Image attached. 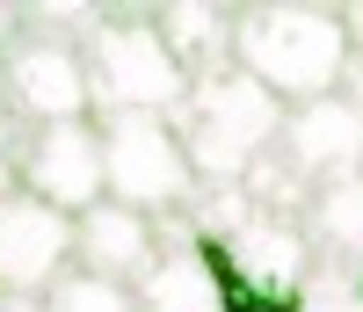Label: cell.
<instances>
[{
	"mask_svg": "<svg viewBox=\"0 0 363 312\" xmlns=\"http://www.w3.org/2000/svg\"><path fill=\"white\" fill-rule=\"evenodd\" d=\"M284 116L291 109L269 95L262 80L225 66V73L189 80V95H182V109L167 123H174V138H182V152H189V167H196L203 189H240V182L277 152Z\"/></svg>",
	"mask_w": 363,
	"mask_h": 312,
	"instance_id": "obj_2",
	"label": "cell"
},
{
	"mask_svg": "<svg viewBox=\"0 0 363 312\" xmlns=\"http://www.w3.org/2000/svg\"><path fill=\"white\" fill-rule=\"evenodd\" d=\"M44 312H138V291L102 284V276H87V269H66L44 291Z\"/></svg>",
	"mask_w": 363,
	"mask_h": 312,
	"instance_id": "obj_14",
	"label": "cell"
},
{
	"mask_svg": "<svg viewBox=\"0 0 363 312\" xmlns=\"http://www.w3.org/2000/svg\"><path fill=\"white\" fill-rule=\"evenodd\" d=\"M145 15H153V29L167 37V51L182 58L189 80L233 66V15L240 8H225V0H160V8H145Z\"/></svg>",
	"mask_w": 363,
	"mask_h": 312,
	"instance_id": "obj_11",
	"label": "cell"
},
{
	"mask_svg": "<svg viewBox=\"0 0 363 312\" xmlns=\"http://www.w3.org/2000/svg\"><path fill=\"white\" fill-rule=\"evenodd\" d=\"M349 284H356V298H363V269H356V276H349Z\"/></svg>",
	"mask_w": 363,
	"mask_h": 312,
	"instance_id": "obj_20",
	"label": "cell"
},
{
	"mask_svg": "<svg viewBox=\"0 0 363 312\" xmlns=\"http://www.w3.org/2000/svg\"><path fill=\"white\" fill-rule=\"evenodd\" d=\"M15 189H22V174H15V152H8V145H0V204H8Z\"/></svg>",
	"mask_w": 363,
	"mask_h": 312,
	"instance_id": "obj_18",
	"label": "cell"
},
{
	"mask_svg": "<svg viewBox=\"0 0 363 312\" xmlns=\"http://www.w3.org/2000/svg\"><path fill=\"white\" fill-rule=\"evenodd\" d=\"M0 305H8V291H0Z\"/></svg>",
	"mask_w": 363,
	"mask_h": 312,
	"instance_id": "obj_21",
	"label": "cell"
},
{
	"mask_svg": "<svg viewBox=\"0 0 363 312\" xmlns=\"http://www.w3.org/2000/svg\"><path fill=\"white\" fill-rule=\"evenodd\" d=\"M298 233L313 247V269H342L356 276L363 269V174H342V182H320Z\"/></svg>",
	"mask_w": 363,
	"mask_h": 312,
	"instance_id": "obj_12",
	"label": "cell"
},
{
	"mask_svg": "<svg viewBox=\"0 0 363 312\" xmlns=\"http://www.w3.org/2000/svg\"><path fill=\"white\" fill-rule=\"evenodd\" d=\"M0 123H8V73H0Z\"/></svg>",
	"mask_w": 363,
	"mask_h": 312,
	"instance_id": "obj_19",
	"label": "cell"
},
{
	"mask_svg": "<svg viewBox=\"0 0 363 312\" xmlns=\"http://www.w3.org/2000/svg\"><path fill=\"white\" fill-rule=\"evenodd\" d=\"M73 269L138 291L145 276L160 269V225L138 218V211H124V204H95L87 218H73Z\"/></svg>",
	"mask_w": 363,
	"mask_h": 312,
	"instance_id": "obj_9",
	"label": "cell"
},
{
	"mask_svg": "<svg viewBox=\"0 0 363 312\" xmlns=\"http://www.w3.org/2000/svg\"><path fill=\"white\" fill-rule=\"evenodd\" d=\"M0 73H8V109L22 123H80V116H95L80 44H66V37L22 29V37L0 51Z\"/></svg>",
	"mask_w": 363,
	"mask_h": 312,
	"instance_id": "obj_6",
	"label": "cell"
},
{
	"mask_svg": "<svg viewBox=\"0 0 363 312\" xmlns=\"http://www.w3.org/2000/svg\"><path fill=\"white\" fill-rule=\"evenodd\" d=\"M15 174L29 196H44L51 211L87 218L95 204H109V167H102V116L80 123H37L29 145L15 152Z\"/></svg>",
	"mask_w": 363,
	"mask_h": 312,
	"instance_id": "obj_5",
	"label": "cell"
},
{
	"mask_svg": "<svg viewBox=\"0 0 363 312\" xmlns=\"http://www.w3.org/2000/svg\"><path fill=\"white\" fill-rule=\"evenodd\" d=\"M80 66H87V95L95 116L116 109H145V116H174L189 95V73L167 51V37L153 29L145 8H102V22L80 37Z\"/></svg>",
	"mask_w": 363,
	"mask_h": 312,
	"instance_id": "obj_3",
	"label": "cell"
},
{
	"mask_svg": "<svg viewBox=\"0 0 363 312\" xmlns=\"http://www.w3.org/2000/svg\"><path fill=\"white\" fill-rule=\"evenodd\" d=\"M298 305L306 312H363V298H356V284L342 269H313V284L298 291Z\"/></svg>",
	"mask_w": 363,
	"mask_h": 312,
	"instance_id": "obj_15",
	"label": "cell"
},
{
	"mask_svg": "<svg viewBox=\"0 0 363 312\" xmlns=\"http://www.w3.org/2000/svg\"><path fill=\"white\" fill-rule=\"evenodd\" d=\"M138 312H225V291L196 255H160V269L138 284Z\"/></svg>",
	"mask_w": 363,
	"mask_h": 312,
	"instance_id": "obj_13",
	"label": "cell"
},
{
	"mask_svg": "<svg viewBox=\"0 0 363 312\" xmlns=\"http://www.w3.org/2000/svg\"><path fill=\"white\" fill-rule=\"evenodd\" d=\"M225 247H233L240 284L262 291V298H298L313 284V247H306V233H298V218H262L255 211Z\"/></svg>",
	"mask_w": 363,
	"mask_h": 312,
	"instance_id": "obj_10",
	"label": "cell"
},
{
	"mask_svg": "<svg viewBox=\"0 0 363 312\" xmlns=\"http://www.w3.org/2000/svg\"><path fill=\"white\" fill-rule=\"evenodd\" d=\"M342 102L363 109V58H349V73H342Z\"/></svg>",
	"mask_w": 363,
	"mask_h": 312,
	"instance_id": "obj_17",
	"label": "cell"
},
{
	"mask_svg": "<svg viewBox=\"0 0 363 312\" xmlns=\"http://www.w3.org/2000/svg\"><path fill=\"white\" fill-rule=\"evenodd\" d=\"M102 167H109V204H124L138 218H174L203 189L189 152H182V138H174V123L145 116V109L102 116Z\"/></svg>",
	"mask_w": 363,
	"mask_h": 312,
	"instance_id": "obj_4",
	"label": "cell"
},
{
	"mask_svg": "<svg viewBox=\"0 0 363 312\" xmlns=\"http://www.w3.org/2000/svg\"><path fill=\"white\" fill-rule=\"evenodd\" d=\"M342 8V29H349V58H363V0H335Z\"/></svg>",
	"mask_w": 363,
	"mask_h": 312,
	"instance_id": "obj_16",
	"label": "cell"
},
{
	"mask_svg": "<svg viewBox=\"0 0 363 312\" xmlns=\"http://www.w3.org/2000/svg\"><path fill=\"white\" fill-rule=\"evenodd\" d=\"M233 66L262 80L284 109L342 95L349 29L335 0H247L233 15Z\"/></svg>",
	"mask_w": 363,
	"mask_h": 312,
	"instance_id": "obj_1",
	"label": "cell"
},
{
	"mask_svg": "<svg viewBox=\"0 0 363 312\" xmlns=\"http://www.w3.org/2000/svg\"><path fill=\"white\" fill-rule=\"evenodd\" d=\"M277 152L320 189V182H342V174H363V109L342 102V95H320V102H298L284 116V138Z\"/></svg>",
	"mask_w": 363,
	"mask_h": 312,
	"instance_id": "obj_8",
	"label": "cell"
},
{
	"mask_svg": "<svg viewBox=\"0 0 363 312\" xmlns=\"http://www.w3.org/2000/svg\"><path fill=\"white\" fill-rule=\"evenodd\" d=\"M73 269V218L51 211L44 196L15 189L0 204V291L44 305V291Z\"/></svg>",
	"mask_w": 363,
	"mask_h": 312,
	"instance_id": "obj_7",
	"label": "cell"
}]
</instances>
